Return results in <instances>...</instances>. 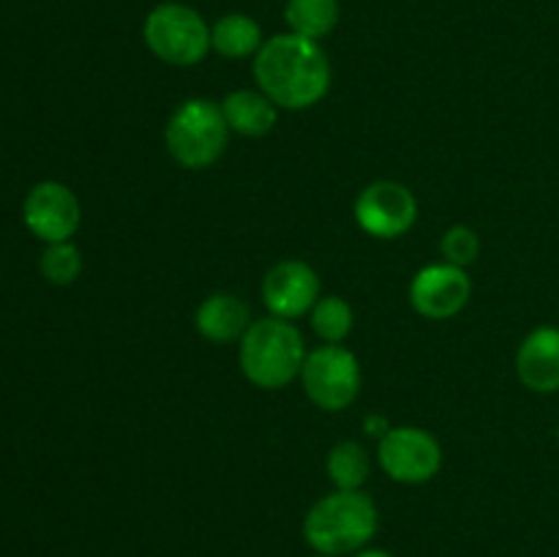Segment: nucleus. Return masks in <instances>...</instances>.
I'll list each match as a JSON object with an SVG mask.
<instances>
[{
	"label": "nucleus",
	"instance_id": "obj_14",
	"mask_svg": "<svg viewBox=\"0 0 559 557\" xmlns=\"http://www.w3.org/2000/svg\"><path fill=\"white\" fill-rule=\"evenodd\" d=\"M229 131L240 137L271 134L278 120V107L262 91H233L222 102Z\"/></svg>",
	"mask_w": 559,
	"mask_h": 557
},
{
	"label": "nucleus",
	"instance_id": "obj_18",
	"mask_svg": "<svg viewBox=\"0 0 559 557\" xmlns=\"http://www.w3.org/2000/svg\"><path fill=\"white\" fill-rule=\"evenodd\" d=\"M355 315L349 304L338 295H325L311 309V328L325 344H342L353 331Z\"/></svg>",
	"mask_w": 559,
	"mask_h": 557
},
{
	"label": "nucleus",
	"instance_id": "obj_22",
	"mask_svg": "<svg viewBox=\"0 0 559 557\" xmlns=\"http://www.w3.org/2000/svg\"><path fill=\"white\" fill-rule=\"evenodd\" d=\"M355 557H393V555L385 549H360L355 552Z\"/></svg>",
	"mask_w": 559,
	"mask_h": 557
},
{
	"label": "nucleus",
	"instance_id": "obj_10",
	"mask_svg": "<svg viewBox=\"0 0 559 557\" xmlns=\"http://www.w3.org/2000/svg\"><path fill=\"white\" fill-rule=\"evenodd\" d=\"M473 282L467 271L451 262L426 265L409 284V304L426 320H451L467 306Z\"/></svg>",
	"mask_w": 559,
	"mask_h": 557
},
{
	"label": "nucleus",
	"instance_id": "obj_20",
	"mask_svg": "<svg viewBox=\"0 0 559 557\" xmlns=\"http://www.w3.org/2000/svg\"><path fill=\"white\" fill-rule=\"evenodd\" d=\"M440 249H442V257H445V262H451V265H459V268H467L478 260L480 238L473 227H467V224H456V227H451L445 235H442Z\"/></svg>",
	"mask_w": 559,
	"mask_h": 557
},
{
	"label": "nucleus",
	"instance_id": "obj_11",
	"mask_svg": "<svg viewBox=\"0 0 559 557\" xmlns=\"http://www.w3.org/2000/svg\"><path fill=\"white\" fill-rule=\"evenodd\" d=\"M320 300V276L300 260H284L262 278V304L273 317L295 320L314 309Z\"/></svg>",
	"mask_w": 559,
	"mask_h": 557
},
{
	"label": "nucleus",
	"instance_id": "obj_6",
	"mask_svg": "<svg viewBox=\"0 0 559 557\" xmlns=\"http://www.w3.org/2000/svg\"><path fill=\"white\" fill-rule=\"evenodd\" d=\"M360 364L342 344H322L311 349L300 369V382L311 402L328 413L347 410L360 393Z\"/></svg>",
	"mask_w": 559,
	"mask_h": 557
},
{
	"label": "nucleus",
	"instance_id": "obj_2",
	"mask_svg": "<svg viewBox=\"0 0 559 557\" xmlns=\"http://www.w3.org/2000/svg\"><path fill=\"white\" fill-rule=\"evenodd\" d=\"M380 513L374 500L360 489H336L309 508L304 519V538L317 555H353L377 533Z\"/></svg>",
	"mask_w": 559,
	"mask_h": 557
},
{
	"label": "nucleus",
	"instance_id": "obj_21",
	"mask_svg": "<svg viewBox=\"0 0 559 557\" xmlns=\"http://www.w3.org/2000/svg\"><path fill=\"white\" fill-rule=\"evenodd\" d=\"M364 426H366V431H369V435H380V437L385 435L388 429H391V424H388L382 415H371V418L364 420Z\"/></svg>",
	"mask_w": 559,
	"mask_h": 557
},
{
	"label": "nucleus",
	"instance_id": "obj_1",
	"mask_svg": "<svg viewBox=\"0 0 559 557\" xmlns=\"http://www.w3.org/2000/svg\"><path fill=\"white\" fill-rule=\"evenodd\" d=\"M254 80L278 109H309L331 87V60L320 42L282 33L254 55Z\"/></svg>",
	"mask_w": 559,
	"mask_h": 557
},
{
	"label": "nucleus",
	"instance_id": "obj_3",
	"mask_svg": "<svg viewBox=\"0 0 559 557\" xmlns=\"http://www.w3.org/2000/svg\"><path fill=\"white\" fill-rule=\"evenodd\" d=\"M306 355L300 331L282 317L251 322L240 339V369L246 380L265 391H276L300 377Z\"/></svg>",
	"mask_w": 559,
	"mask_h": 557
},
{
	"label": "nucleus",
	"instance_id": "obj_5",
	"mask_svg": "<svg viewBox=\"0 0 559 557\" xmlns=\"http://www.w3.org/2000/svg\"><path fill=\"white\" fill-rule=\"evenodd\" d=\"M142 38L162 63L197 66L211 52V27L186 3H162L145 16Z\"/></svg>",
	"mask_w": 559,
	"mask_h": 557
},
{
	"label": "nucleus",
	"instance_id": "obj_17",
	"mask_svg": "<svg viewBox=\"0 0 559 557\" xmlns=\"http://www.w3.org/2000/svg\"><path fill=\"white\" fill-rule=\"evenodd\" d=\"M328 475L336 489H360L371 475L369 451L355 440L338 442L328 453Z\"/></svg>",
	"mask_w": 559,
	"mask_h": 557
},
{
	"label": "nucleus",
	"instance_id": "obj_24",
	"mask_svg": "<svg viewBox=\"0 0 559 557\" xmlns=\"http://www.w3.org/2000/svg\"><path fill=\"white\" fill-rule=\"evenodd\" d=\"M557 440H559V426H557Z\"/></svg>",
	"mask_w": 559,
	"mask_h": 557
},
{
	"label": "nucleus",
	"instance_id": "obj_8",
	"mask_svg": "<svg viewBox=\"0 0 559 557\" xmlns=\"http://www.w3.org/2000/svg\"><path fill=\"white\" fill-rule=\"evenodd\" d=\"M418 218V200L396 180L369 183L355 200V222L366 235L380 240L402 238Z\"/></svg>",
	"mask_w": 559,
	"mask_h": 557
},
{
	"label": "nucleus",
	"instance_id": "obj_7",
	"mask_svg": "<svg viewBox=\"0 0 559 557\" xmlns=\"http://www.w3.org/2000/svg\"><path fill=\"white\" fill-rule=\"evenodd\" d=\"M377 459L385 475L399 484L418 486L435 478L442 467V448L426 429L418 426H391L380 437Z\"/></svg>",
	"mask_w": 559,
	"mask_h": 557
},
{
	"label": "nucleus",
	"instance_id": "obj_19",
	"mask_svg": "<svg viewBox=\"0 0 559 557\" xmlns=\"http://www.w3.org/2000/svg\"><path fill=\"white\" fill-rule=\"evenodd\" d=\"M41 273L55 287H69L82 273V254L71 240L49 244L41 254Z\"/></svg>",
	"mask_w": 559,
	"mask_h": 557
},
{
	"label": "nucleus",
	"instance_id": "obj_12",
	"mask_svg": "<svg viewBox=\"0 0 559 557\" xmlns=\"http://www.w3.org/2000/svg\"><path fill=\"white\" fill-rule=\"evenodd\" d=\"M516 375L530 391H559V328H535L516 353Z\"/></svg>",
	"mask_w": 559,
	"mask_h": 557
},
{
	"label": "nucleus",
	"instance_id": "obj_13",
	"mask_svg": "<svg viewBox=\"0 0 559 557\" xmlns=\"http://www.w3.org/2000/svg\"><path fill=\"white\" fill-rule=\"evenodd\" d=\"M194 325L200 331V336L213 344L240 342L251 325V309L238 295L213 293L197 309Z\"/></svg>",
	"mask_w": 559,
	"mask_h": 557
},
{
	"label": "nucleus",
	"instance_id": "obj_9",
	"mask_svg": "<svg viewBox=\"0 0 559 557\" xmlns=\"http://www.w3.org/2000/svg\"><path fill=\"white\" fill-rule=\"evenodd\" d=\"M25 227L44 244H60L76 233L82 222V208L74 191L58 180H44L27 191L22 202Z\"/></svg>",
	"mask_w": 559,
	"mask_h": 557
},
{
	"label": "nucleus",
	"instance_id": "obj_16",
	"mask_svg": "<svg viewBox=\"0 0 559 557\" xmlns=\"http://www.w3.org/2000/svg\"><path fill=\"white\" fill-rule=\"evenodd\" d=\"M338 14H342L338 0H287L284 5L289 33L311 42L325 38L338 25Z\"/></svg>",
	"mask_w": 559,
	"mask_h": 557
},
{
	"label": "nucleus",
	"instance_id": "obj_4",
	"mask_svg": "<svg viewBox=\"0 0 559 557\" xmlns=\"http://www.w3.org/2000/svg\"><path fill=\"white\" fill-rule=\"evenodd\" d=\"M167 151L180 167L205 169L222 158L229 142V126L222 104L211 98H189L180 104L164 129Z\"/></svg>",
	"mask_w": 559,
	"mask_h": 557
},
{
	"label": "nucleus",
	"instance_id": "obj_23",
	"mask_svg": "<svg viewBox=\"0 0 559 557\" xmlns=\"http://www.w3.org/2000/svg\"><path fill=\"white\" fill-rule=\"evenodd\" d=\"M314 557H331V555H314Z\"/></svg>",
	"mask_w": 559,
	"mask_h": 557
},
{
	"label": "nucleus",
	"instance_id": "obj_15",
	"mask_svg": "<svg viewBox=\"0 0 559 557\" xmlns=\"http://www.w3.org/2000/svg\"><path fill=\"white\" fill-rule=\"evenodd\" d=\"M262 44L265 42H262L260 22L246 14H224L211 27V49H216L222 58H251L260 52Z\"/></svg>",
	"mask_w": 559,
	"mask_h": 557
}]
</instances>
